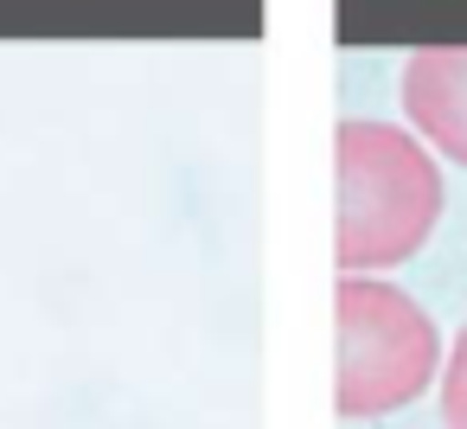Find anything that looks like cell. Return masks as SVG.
I'll use <instances>...</instances> for the list:
<instances>
[{
  "instance_id": "1",
  "label": "cell",
  "mask_w": 467,
  "mask_h": 429,
  "mask_svg": "<svg viewBox=\"0 0 467 429\" xmlns=\"http://www.w3.org/2000/svg\"><path fill=\"white\" fill-rule=\"evenodd\" d=\"M333 173H339V269L365 276V269H390L403 256H416L441 218V173L429 161V148L390 122H339L333 135Z\"/></svg>"
},
{
  "instance_id": "2",
  "label": "cell",
  "mask_w": 467,
  "mask_h": 429,
  "mask_svg": "<svg viewBox=\"0 0 467 429\" xmlns=\"http://www.w3.org/2000/svg\"><path fill=\"white\" fill-rule=\"evenodd\" d=\"M339 416H384L429 391L441 365V333L403 288L378 276H339Z\"/></svg>"
},
{
  "instance_id": "3",
  "label": "cell",
  "mask_w": 467,
  "mask_h": 429,
  "mask_svg": "<svg viewBox=\"0 0 467 429\" xmlns=\"http://www.w3.org/2000/svg\"><path fill=\"white\" fill-rule=\"evenodd\" d=\"M403 116L410 129L448 154L454 167H467V46H429L403 65Z\"/></svg>"
},
{
  "instance_id": "4",
  "label": "cell",
  "mask_w": 467,
  "mask_h": 429,
  "mask_svg": "<svg viewBox=\"0 0 467 429\" xmlns=\"http://www.w3.org/2000/svg\"><path fill=\"white\" fill-rule=\"evenodd\" d=\"M441 429H467V327L454 333V352L441 365Z\"/></svg>"
}]
</instances>
